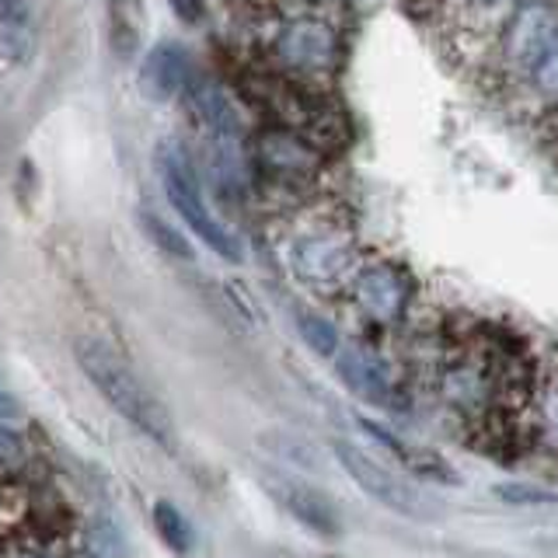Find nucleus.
I'll list each match as a JSON object with an SVG mask.
<instances>
[{
    "instance_id": "nucleus-1",
    "label": "nucleus",
    "mask_w": 558,
    "mask_h": 558,
    "mask_svg": "<svg viewBox=\"0 0 558 558\" xmlns=\"http://www.w3.org/2000/svg\"><path fill=\"white\" fill-rule=\"evenodd\" d=\"M74 360L81 374L92 380V388L109 401V405L136 426L157 447L174 450V418L165 409V401L157 398L140 374L130 366V360L112 349L105 339H77L74 342Z\"/></svg>"
},
{
    "instance_id": "nucleus-2",
    "label": "nucleus",
    "mask_w": 558,
    "mask_h": 558,
    "mask_svg": "<svg viewBox=\"0 0 558 558\" xmlns=\"http://www.w3.org/2000/svg\"><path fill=\"white\" fill-rule=\"evenodd\" d=\"M154 168L161 174V185H165V196L168 203L174 206V214H179L189 231L196 234L206 248H214L220 258L227 262H241L244 252H241V241L234 238V231H227V227L209 214L206 206V196L199 189V179H196V168H192L189 154L179 147V144H161L154 150Z\"/></svg>"
},
{
    "instance_id": "nucleus-3",
    "label": "nucleus",
    "mask_w": 558,
    "mask_h": 558,
    "mask_svg": "<svg viewBox=\"0 0 558 558\" xmlns=\"http://www.w3.org/2000/svg\"><path fill=\"white\" fill-rule=\"evenodd\" d=\"M290 269L311 290H339L360 269L356 241L345 227H311L290 241Z\"/></svg>"
},
{
    "instance_id": "nucleus-4",
    "label": "nucleus",
    "mask_w": 558,
    "mask_h": 558,
    "mask_svg": "<svg viewBox=\"0 0 558 558\" xmlns=\"http://www.w3.org/2000/svg\"><path fill=\"white\" fill-rule=\"evenodd\" d=\"M555 43H558V11L551 8V0H523L499 35L496 60L506 81L520 84Z\"/></svg>"
},
{
    "instance_id": "nucleus-5",
    "label": "nucleus",
    "mask_w": 558,
    "mask_h": 558,
    "mask_svg": "<svg viewBox=\"0 0 558 558\" xmlns=\"http://www.w3.org/2000/svg\"><path fill=\"white\" fill-rule=\"evenodd\" d=\"M331 450H336V461L342 464L345 475L353 478L374 502H380L384 510H391L398 517H415V520L426 517V499H423V493H418L415 485L395 478L388 468L377 464L371 458V453H363L360 447L345 444V440H336V444H331Z\"/></svg>"
},
{
    "instance_id": "nucleus-6",
    "label": "nucleus",
    "mask_w": 558,
    "mask_h": 558,
    "mask_svg": "<svg viewBox=\"0 0 558 558\" xmlns=\"http://www.w3.org/2000/svg\"><path fill=\"white\" fill-rule=\"evenodd\" d=\"M349 296H353L363 318L377 325H395L409 314L412 279L395 262H366L349 283Z\"/></svg>"
},
{
    "instance_id": "nucleus-7",
    "label": "nucleus",
    "mask_w": 558,
    "mask_h": 558,
    "mask_svg": "<svg viewBox=\"0 0 558 558\" xmlns=\"http://www.w3.org/2000/svg\"><path fill=\"white\" fill-rule=\"evenodd\" d=\"M255 161L258 168L283 182H304L314 179L322 168V154L307 136H296L290 130H269L258 136L255 144Z\"/></svg>"
},
{
    "instance_id": "nucleus-8",
    "label": "nucleus",
    "mask_w": 558,
    "mask_h": 558,
    "mask_svg": "<svg viewBox=\"0 0 558 558\" xmlns=\"http://www.w3.org/2000/svg\"><path fill=\"white\" fill-rule=\"evenodd\" d=\"M266 485L272 488V496L283 502V510L296 523H304L307 531L322 534V537H339L342 520H339L336 502H331L325 493H318L314 485H304L296 478H272Z\"/></svg>"
},
{
    "instance_id": "nucleus-9",
    "label": "nucleus",
    "mask_w": 558,
    "mask_h": 558,
    "mask_svg": "<svg viewBox=\"0 0 558 558\" xmlns=\"http://www.w3.org/2000/svg\"><path fill=\"white\" fill-rule=\"evenodd\" d=\"M336 49H339L336 32L322 22H293L283 28V35H279V43H276L279 60L293 70H307V74L328 70L336 63Z\"/></svg>"
},
{
    "instance_id": "nucleus-10",
    "label": "nucleus",
    "mask_w": 558,
    "mask_h": 558,
    "mask_svg": "<svg viewBox=\"0 0 558 558\" xmlns=\"http://www.w3.org/2000/svg\"><path fill=\"white\" fill-rule=\"evenodd\" d=\"M189 52L179 43H157L140 66V92L150 101H168L189 84Z\"/></svg>"
},
{
    "instance_id": "nucleus-11",
    "label": "nucleus",
    "mask_w": 558,
    "mask_h": 558,
    "mask_svg": "<svg viewBox=\"0 0 558 558\" xmlns=\"http://www.w3.org/2000/svg\"><path fill=\"white\" fill-rule=\"evenodd\" d=\"M189 101L196 109L199 122L214 133L217 144H238L241 140V116L214 81H196L189 87Z\"/></svg>"
},
{
    "instance_id": "nucleus-12",
    "label": "nucleus",
    "mask_w": 558,
    "mask_h": 558,
    "mask_svg": "<svg viewBox=\"0 0 558 558\" xmlns=\"http://www.w3.org/2000/svg\"><path fill=\"white\" fill-rule=\"evenodd\" d=\"M339 374H342V380L349 384V388H353L356 395H363V398H371V401H388L391 398L388 377H384L380 366L366 353H360V349L339 356Z\"/></svg>"
},
{
    "instance_id": "nucleus-13",
    "label": "nucleus",
    "mask_w": 558,
    "mask_h": 558,
    "mask_svg": "<svg viewBox=\"0 0 558 558\" xmlns=\"http://www.w3.org/2000/svg\"><path fill=\"white\" fill-rule=\"evenodd\" d=\"M154 531L165 541V548H171L174 555H189L196 548V531H192L189 517L168 499L154 502Z\"/></svg>"
},
{
    "instance_id": "nucleus-14",
    "label": "nucleus",
    "mask_w": 558,
    "mask_h": 558,
    "mask_svg": "<svg viewBox=\"0 0 558 558\" xmlns=\"http://www.w3.org/2000/svg\"><path fill=\"white\" fill-rule=\"evenodd\" d=\"M140 46V0H112V49L122 60Z\"/></svg>"
},
{
    "instance_id": "nucleus-15",
    "label": "nucleus",
    "mask_w": 558,
    "mask_h": 558,
    "mask_svg": "<svg viewBox=\"0 0 558 558\" xmlns=\"http://www.w3.org/2000/svg\"><path fill=\"white\" fill-rule=\"evenodd\" d=\"M296 331H301V339L307 342L311 353L318 356H336L339 353V328L331 325L328 318L314 311H296Z\"/></svg>"
},
{
    "instance_id": "nucleus-16",
    "label": "nucleus",
    "mask_w": 558,
    "mask_h": 558,
    "mask_svg": "<svg viewBox=\"0 0 558 558\" xmlns=\"http://www.w3.org/2000/svg\"><path fill=\"white\" fill-rule=\"evenodd\" d=\"M140 227H144V234L161 248L165 255H171V258H182V262H192V244L174 231L171 223H165L157 214H150V209H140Z\"/></svg>"
},
{
    "instance_id": "nucleus-17",
    "label": "nucleus",
    "mask_w": 558,
    "mask_h": 558,
    "mask_svg": "<svg viewBox=\"0 0 558 558\" xmlns=\"http://www.w3.org/2000/svg\"><path fill=\"white\" fill-rule=\"evenodd\" d=\"M520 84H527V92H531L537 101L558 105V43L545 52V57H541V63H537Z\"/></svg>"
},
{
    "instance_id": "nucleus-18",
    "label": "nucleus",
    "mask_w": 558,
    "mask_h": 558,
    "mask_svg": "<svg viewBox=\"0 0 558 558\" xmlns=\"http://www.w3.org/2000/svg\"><path fill=\"white\" fill-rule=\"evenodd\" d=\"M84 551H92L95 558H126V545H122V534L112 520H95L87 527Z\"/></svg>"
},
{
    "instance_id": "nucleus-19",
    "label": "nucleus",
    "mask_w": 558,
    "mask_h": 558,
    "mask_svg": "<svg viewBox=\"0 0 558 558\" xmlns=\"http://www.w3.org/2000/svg\"><path fill=\"white\" fill-rule=\"evenodd\" d=\"M262 444H269L272 453H279V458H287L290 464L296 468H318V458H314V447L296 440V436L290 433H272V436H262Z\"/></svg>"
},
{
    "instance_id": "nucleus-20",
    "label": "nucleus",
    "mask_w": 558,
    "mask_h": 558,
    "mask_svg": "<svg viewBox=\"0 0 558 558\" xmlns=\"http://www.w3.org/2000/svg\"><path fill=\"white\" fill-rule=\"evenodd\" d=\"M28 458L25 433L11 426L8 418H0V464H22Z\"/></svg>"
},
{
    "instance_id": "nucleus-21",
    "label": "nucleus",
    "mask_w": 558,
    "mask_h": 558,
    "mask_svg": "<svg viewBox=\"0 0 558 558\" xmlns=\"http://www.w3.org/2000/svg\"><path fill=\"white\" fill-rule=\"evenodd\" d=\"M496 496L506 502H517V506H537V502L555 499L551 493H545V488H531V485H499Z\"/></svg>"
},
{
    "instance_id": "nucleus-22",
    "label": "nucleus",
    "mask_w": 558,
    "mask_h": 558,
    "mask_svg": "<svg viewBox=\"0 0 558 558\" xmlns=\"http://www.w3.org/2000/svg\"><path fill=\"white\" fill-rule=\"evenodd\" d=\"M450 8L461 14H493V11L506 8V0H450Z\"/></svg>"
},
{
    "instance_id": "nucleus-23",
    "label": "nucleus",
    "mask_w": 558,
    "mask_h": 558,
    "mask_svg": "<svg viewBox=\"0 0 558 558\" xmlns=\"http://www.w3.org/2000/svg\"><path fill=\"white\" fill-rule=\"evenodd\" d=\"M171 11L182 17V22H199L203 14V0H171Z\"/></svg>"
},
{
    "instance_id": "nucleus-24",
    "label": "nucleus",
    "mask_w": 558,
    "mask_h": 558,
    "mask_svg": "<svg viewBox=\"0 0 558 558\" xmlns=\"http://www.w3.org/2000/svg\"><path fill=\"white\" fill-rule=\"evenodd\" d=\"M70 558H95L92 551H77V555H70Z\"/></svg>"
},
{
    "instance_id": "nucleus-25",
    "label": "nucleus",
    "mask_w": 558,
    "mask_h": 558,
    "mask_svg": "<svg viewBox=\"0 0 558 558\" xmlns=\"http://www.w3.org/2000/svg\"><path fill=\"white\" fill-rule=\"evenodd\" d=\"M4 4H8V0H0V8H4Z\"/></svg>"
},
{
    "instance_id": "nucleus-26",
    "label": "nucleus",
    "mask_w": 558,
    "mask_h": 558,
    "mask_svg": "<svg viewBox=\"0 0 558 558\" xmlns=\"http://www.w3.org/2000/svg\"><path fill=\"white\" fill-rule=\"evenodd\" d=\"M331 558H336V555H331Z\"/></svg>"
}]
</instances>
